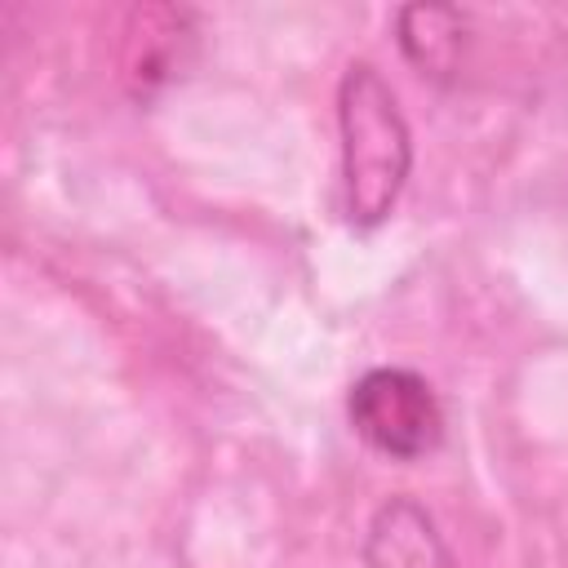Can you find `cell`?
Instances as JSON below:
<instances>
[{
  "label": "cell",
  "instance_id": "4",
  "mask_svg": "<svg viewBox=\"0 0 568 568\" xmlns=\"http://www.w3.org/2000/svg\"><path fill=\"white\" fill-rule=\"evenodd\" d=\"M191 36V13L186 9H138L129 22V80L138 89H151L160 80H169L182 62V44Z\"/></svg>",
  "mask_w": 568,
  "mask_h": 568
},
{
  "label": "cell",
  "instance_id": "3",
  "mask_svg": "<svg viewBox=\"0 0 568 568\" xmlns=\"http://www.w3.org/2000/svg\"><path fill=\"white\" fill-rule=\"evenodd\" d=\"M364 568H462L435 519L413 497H390L364 532Z\"/></svg>",
  "mask_w": 568,
  "mask_h": 568
},
{
  "label": "cell",
  "instance_id": "2",
  "mask_svg": "<svg viewBox=\"0 0 568 568\" xmlns=\"http://www.w3.org/2000/svg\"><path fill=\"white\" fill-rule=\"evenodd\" d=\"M346 413L355 435L390 462H417L444 439V408L430 382L413 368H368L355 377Z\"/></svg>",
  "mask_w": 568,
  "mask_h": 568
},
{
  "label": "cell",
  "instance_id": "5",
  "mask_svg": "<svg viewBox=\"0 0 568 568\" xmlns=\"http://www.w3.org/2000/svg\"><path fill=\"white\" fill-rule=\"evenodd\" d=\"M462 13L448 4H408L399 9V49L417 75L448 80L462 62Z\"/></svg>",
  "mask_w": 568,
  "mask_h": 568
},
{
  "label": "cell",
  "instance_id": "1",
  "mask_svg": "<svg viewBox=\"0 0 568 568\" xmlns=\"http://www.w3.org/2000/svg\"><path fill=\"white\" fill-rule=\"evenodd\" d=\"M342 129V200L355 226H377L413 169V133L395 89L373 62H351L337 84Z\"/></svg>",
  "mask_w": 568,
  "mask_h": 568
}]
</instances>
